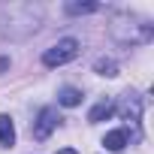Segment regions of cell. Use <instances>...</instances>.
I'll list each match as a JSON object with an SVG mask.
<instances>
[{"label":"cell","mask_w":154,"mask_h":154,"mask_svg":"<svg viewBox=\"0 0 154 154\" xmlns=\"http://www.w3.org/2000/svg\"><path fill=\"white\" fill-rule=\"evenodd\" d=\"M142 109H145V100L139 97V94H124L121 97V103H118V115H121V121H127L130 127H133V139H139L142 136V130H139V124H142Z\"/></svg>","instance_id":"6da1fadb"},{"label":"cell","mask_w":154,"mask_h":154,"mask_svg":"<svg viewBox=\"0 0 154 154\" xmlns=\"http://www.w3.org/2000/svg\"><path fill=\"white\" fill-rule=\"evenodd\" d=\"M75 54H79V39L66 36V39L54 42L51 48H45V54H42V63H45V66H63V63L75 60Z\"/></svg>","instance_id":"7a4b0ae2"},{"label":"cell","mask_w":154,"mask_h":154,"mask_svg":"<svg viewBox=\"0 0 154 154\" xmlns=\"http://www.w3.org/2000/svg\"><path fill=\"white\" fill-rule=\"evenodd\" d=\"M57 121H60V118H57V112H54V109H42V112H39V118L33 121V139H39V142H42V139H48V136H51V130L57 127Z\"/></svg>","instance_id":"3957f363"},{"label":"cell","mask_w":154,"mask_h":154,"mask_svg":"<svg viewBox=\"0 0 154 154\" xmlns=\"http://www.w3.org/2000/svg\"><path fill=\"white\" fill-rule=\"evenodd\" d=\"M103 145H106L112 154L124 151V148H127V130H112V133H106V136H103Z\"/></svg>","instance_id":"277c9868"},{"label":"cell","mask_w":154,"mask_h":154,"mask_svg":"<svg viewBox=\"0 0 154 154\" xmlns=\"http://www.w3.org/2000/svg\"><path fill=\"white\" fill-rule=\"evenodd\" d=\"M0 145H3V148L15 145V124H12L9 115H0Z\"/></svg>","instance_id":"5b68a950"},{"label":"cell","mask_w":154,"mask_h":154,"mask_svg":"<svg viewBox=\"0 0 154 154\" xmlns=\"http://www.w3.org/2000/svg\"><path fill=\"white\" fill-rule=\"evenodd\" d=\"M57 103L66 106V109L79 106V103H82V91H79V88H60V91H57Z\"/></svg>","instance_id":"8992f818"},{"label":"cell","mask_w":154,"mask_h":154,"mask_svg":"<svg viewBox=\"0 0 154 154\" xmlns=\"http://www.w3.org/2000/svg\"><path fill=\"white\" fill-rule=\"evenodd\" d=\"M112 112H115V106H112V103H97V106L91 109L88 121H91V124H100V121H103V118H109Z\"/></svg>","instance_id":"52a82bcc"},{"label":"cell","mask_w":154,"mask_h":154,"mask_svg":"<svg viewBox=\"0 0 154 154\" xmlns=\"http://www.w3.org/2000/svg\"><path fill=\"white\" fill-rule=\"evenodd\" d=\"M94 69H97L100 75H109V79H112V75H118V63H115L112 57H100V60L94 63Z\"/></svg>","instance_id":"ba28073f"},{"label":"cell","mask_w":154,"mask_h":154,"mask_svg":"<svg viewBox=\"0 0 154 154\" xmlns=\"http://www.w3.org/2000/svg\"><path fill=\"white\" fill-rule=\"evenodd\" d=\"M97 9H100L97 3H66L69 15H88V12H97Z\"/></svg>","instance_id":"9c48e42d"},{"label":"cell","mask_w":154,"mask_h":154,"mask_svg":"<svg viewBox=\"0 0 154 154\" xmlns=\"http://www.w3.org/2000/svg\"><path fill=\"white\" fill-rule=\"evenodd\" d=\"M57 154H75V148H60Z\"/></svg>","instance_id":"30bf717a"},{"label":"cell","mask_w":154,"mask_h":154,"mask_svg":"<svg viewBox=\"0 0 154 154\" xmlns=\"http://www.w3.org/2000/svg\"><path fill=\"white\" fill-rule=\"evenodd\" d=\"M6 66H9V60H6V57H3V60H0V69H6Z\"/></svg>","instance_id":"8fae6325"}]
</instances>
